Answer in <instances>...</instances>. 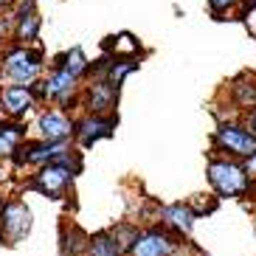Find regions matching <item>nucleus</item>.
I'll list each match as a JSON object with an SVG mask.
<instances>
[{"label": "nucleus", "instance_id": "3", "mask_svg": "<svg viewBox=\"0 0 256 256\" xmlns=\"http://www.w3.org/2000/svg\"><path fill=\"white\" fill-rule=\"evenodd\" d=\"M31 228V211L23 203H8L0 214V240H6L8 245L20 242Z\"/></svg>", "mask_w": 256, "mask_h": 256}, {"label": "nucleus", "instance_id": "6", "mask_svg": "<svg viewBox=\"0 0 256 256\" xmlns=\"http://www.w3.org/2000/svg\"><path fill=\"white\" fill-rule=\"evenodd\" d=\"M174 250V242L160 231H150L138 236V242L132 245V256H169Z\"/></svg>", "mask_w": 256, "mask_h": 256}, {"label": "nucleus", "instance_id": "14", "mask_svg": "<svg viewBox=\"0 0 256 256\" xmlns=\"http://www.w3.org/2000/svg\"><path fill=\"white\" fill-rule=\"evenodd\" d=\"M20 136H23V127H20V124L0 127V158L14 152V144H17V138H20Z\"/></svg>", "mask_w": 256, "mask_h": 256}, {"label": "nucleus", "instance_id": "18", "mask_svg": "<svg viewBox=\"0 0 256 256\" xmlns=\"http://www.w3.org/2000/svg\"><path fill=\"white\" fill-rule=\"evenodd\" d=\"M236 98L242 107H256V84H236Z\"/></svg>", "mask_w": 256, "mask_h": 256}, {"label": "nucleus", "instance_id": "16", "mask_svg": "<svg viewBox=\"0 0 256 256\" xmlns=\"http://www.w3.org/2000/svg\"><path fill=\"white\" fill-rule=\"evenodd\" d=\"M132 68H136V62H132V60H121V62H116V65H110L107 82L113 84V88H118V84H121V79H124V76H127Z\"/></svg>", "mask_w": 256, "mask_h": 256}, {"label": "nucleus", "instance_id": "12", "mask_svg": "<svg viewBox=\"0 0 256 256\" xmlns=\"http://www.w3.org/2000/svg\"><path fill=\"white\" fill-rule=\"evenodd\" d=\"M116 93H118V88H113L110 82H98V84H93V90H90V110L102 113V110H107V107H113Z\"/></svg>", "mask_w": 256, "mask_h": 256}, {"label": "nucleus", "instance_id": "5", "mask_svg": "<svg viewBox=\"0 0 256 256\" xmlns=\"http://www.w3.org/2000/svg\"><path fill=\"white\" fill-rule=\"evenodd\" d=\"M70 178H74V169H70L65 160H62V164H51V166H46V169L34 178L31 188H37V192H42V194L60 197L62 188L70 183Z\"/></svg>", "mask_w": 256, "mask_h": 256}, {"label": "nucleus", "instance_id": "2", "mask_svg": "<svg viewBox=\"0 0 256 256\" xmlns=\"http://www.w3.org/2000/svg\"><path fill=\"white\" fill-rule=\"evenodd\" d=\"M3 74L17 84V88H31V82L40 74V54L26 51V48H14L6 54L3 60Z\"/></svg>", "mask_w": 256, "mask_h": 256}, {"label": "nucleus", "instance_id": "23", "mask_svg": "<svg viewBox=\"0 0 256 256\" xmlns=\"http://www.w3.org/2000/svg\"><path fill=\"white\" fill-rule=\"evenodd\" d=\"M0 178H3V169H0Z\"/></svg>", "mask_w": 256, "mask_h": 256}, {"label": "nucleus", "instance_id": "22", "mask_svg": "<svg viewBox=\"0 0 256 256\" xmlns=\"http://www.w3.org/2000/svg\"><path fill=\"white\" fill-rule=\"evenodd\" d=\"M0 214H3V200H0Z\"/></svg>", "mask_w": 256, "mask_h": 256}, {"label": "nucleus", "instance_id": "8", "mask_svg": "<svg viewBox=\"0 0 256 256\" xmlns=\"http://www.w3.org/2000/svg\"><path fill=\"white\" fill-rule=\"evenodd\" d=\"M116 124L110 118H88V121H82V124L76 127V136H79V141H82L84 146H90L93 141L110 136V130Z\"/></svg>", "mask_w": 256, "mask_h": 256}, {"label": "nucleus", "instance_id": "4", "mask_svg": "<svg viewBox=\"0 0 256 256\" xmlns=\"http://www.w3.org/2000/svg\"><path fill=\"white\" fill-rule=\"evenodd\" d=\"M217 144L222 150L240 155V158H254L256 155V136L236 124H220L217 127Z\"/></svg>", "mask_w": 256, "mask_h": 256}, {"label": "nucleus", "instance_id": "21", "mask_svg": "<svg viewBox=\"0 0 256 256\" xmlns=\"http://www.w3.org/2000/svg\"><path fill=\"white\" fill-rule=\"evenodd\" d=\"M250 124H254V136H256V113H254V118H250Z\"/></svg>", "mask_w": 256, "mask_h": 256}, {"label": "nucleus", "instance_id": "7", "mask_svg": "<svg viewBox=\"0 0 256 256\" xmlns=\"http://www.w3.org/2000/svg\"><path fill=\"white\" fill-rule=\"evenodd\" d=\"M40 132H42L46 141L56 144V141H65V138L74 132V124L60 113H46L42 118H40Z\"/></svg>", "mask_w": 256, "mask_h": 256}, {"label": "nucleus", "instance_id": "19", "mask_svg": "<svg viewBox=\"0 0 256 256\" xmlns=\"http://www.w3.org/2000/svg\"><path fill=\"white\" fill-rule=\"evenodd\" d=\"M208 3H211V8H214V12H222V8L234 6L236 0H208Z\"/></svg>", "mask_w": 256, "mask_h": 256}, {"label": "nucleus", "instance_id": "15", "mask_svg": "<svg viewBox=\"0 0 256 256\" xmlns=\"http://www.w3.org/2000/svg\"><path fill=\"white\" fill-rule=\"evenodd\" d=\"M84 68H88V62H84L82 48H74V51L65 54V65H62V70H68L70 76L79 79V74H84Z\"/></svg>", "mask_w": 256, "mask_h": 256}, {"label": "nucleus", "instance_id": "13", "mask_svg": "<svg viewBox=\"0 0 256 256\" xmlns=\"http://www.w3.org/2000/svg\"><path fill=\"white\" fill-rule=\"evenodd\" d=\"M88 248H90V256H121V245L113 234H96L88 242Z\"/></svg>", "mask_w": 256, "mask_h": 256}, {"label": "nucleus", "instance_id": "17", "mask_svg": "<svg viewBox=\"0 0 256 256\" xmlns=\"http://www.w3.org/2000/svg\"><path fill=\"white\" fill-rule=\"evenodd\" d=\"M37 31H40V17L34 12L20 17V40H37Z\"/></svg>", "mask_w": 256, "mask_h": 256}, {"label": "nucleus", "instance_id": "1", "mask_svg": "<svg viewBox=\"0 0 256 256\" xmlns=\"http://www.w3.org/2000/svg\"><path fill=\"white\" fill-rule=\"evenodd\" d=\"M208 180L222 197H240L248 192V174L236 164L228 160H211L208 164Z\"/></svg>", "mask_w": 256, "mask_h": 256}, {"label": "nucleus", "instance_id": "11", "mask_svg": "<svg viewBox=\"0 0 256 256\" xmlns=\"http://www.w3.org/2000/svg\"><path fill=\"white\" fill-rule=\"evenodd\" d=\"M74 82H76V76H70L68 70H56V74L51 76L46 82V96L48 98H65L70 90H74Z\"/></svg>", "mask_w": 256, "mask_h": 256}, {"label": "nucleus", "instance_id": "20", "mask_svg": "<svg viewBox=\"0 0 256 256\" xmlns=\"http://www.w3.org/2000/svg\"><path fill=\"white\" fill-rule=\"evenodd\" d=\"M248 172L256 174V155H254V158H248Z\"/></svg>", "mask_w": 256, "mask_h": 256}, {"label": "nucleus", "instance_id": "10", "mask_svg": "<svg viewBox=\"0 0 256 256\" xmlns=\"http://www.w3.org/2000/svg\"><path fill=\"white\" fill-rule=\"evenodd\" d=\"M164 220H166L172 228L183 231V234H188V231H192V226H194V214H192L186 206H180V203L166 206V208H164Z\"/></svg>", "mask_w": 256, "mask_h": 256}, {"label": "nucleus", "instance_id": "9", "mask_svg": "<svg viewBox=\"0 0 256 256\" xmlns=\"http://www.w3.org/2000/svg\"><path fill=\"white\" fill-rule=\"evenodd\" d=\"M0 102H3V104H6V110L12 116H23V113H28L31 110V104H34V102H31V93H28V88H6V90H3V96H0Z\"/></svg>", "mask_w": 256, "mask_h": 256}]
</instances>
